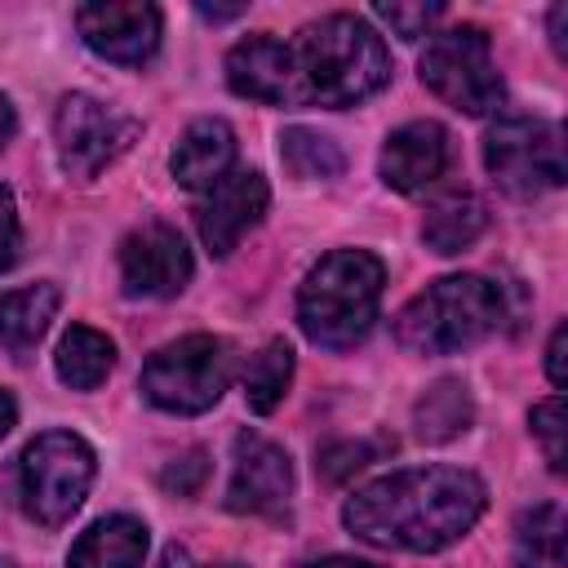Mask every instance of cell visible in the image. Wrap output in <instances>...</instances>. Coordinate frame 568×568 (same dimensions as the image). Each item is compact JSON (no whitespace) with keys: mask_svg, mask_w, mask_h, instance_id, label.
I'll return each instance as SVG.
<instances>
[{"mask_svg":"<svg viewBox=\"0 0 568 568\" xmlns=\"http://www.w3.org/2000/svg\"><path fill=\"white\" fill-rule=\"evenodd\" d=\"M488 506V488L462 466H417L364 484L346 506L342 524L382 550L430 555L462 541Z\"/></svg>","mask_w":568,"mask_h":568,"instance_id":"cell-1","label":"cell"},{"mask_svg":"<svg viewBox=\"0 0 568 568\" xmlns=\"http://www.w3.org/2000/svg\"><path fill=\"white\" fill-rule=\"evenodd\" d=\"M302 102L315 106H359L390 80V53L382 36L359 13H328L293 40Z\"/></svg>","mask_w":568,"mask_h":568,"instance_id":"cell-2","label":"cell"},{"mask_svg":"<svg viewBox=\"0 0 568 568\" xmlns=\"http://www.w3.org/2000/svg\"><path fill=\"white\" fill-rule=\"evenodd\" d=\"M386 288L382 257L364 248H337L320 257L297 288V324L324 351H346L368 337Z\"/></svg>","mask_w":568,"mask_h":568,"instance_id":"cell-3","label":"cell"},{"mask_svg":"<svg viewBox=\"0 0 568 568\" xmlns=\"http://www.w3.org/2000/svg\"><path fill=\"white\" fill-rule=\"evenodd\" d=\"M506 320V297L484 275H444L426 284L399 315L395 342L417 355H453L493 337Z\"/></svg>","mask_w":568,"mask_h":568,"instance_id":"cell-4","label":"cell"},{"mask_svg":"<svg viewBox=\"0 0 568 568\" xmlns=\"http://www.w3.org/2000/svg\"><path fill=\"white\" fill-rule=\"evenodd\" d=\"M231 368H235V359L222 337L191 333V337L160 346L142 364V395L164 413L195 417L222 399V390L231 386Z\"/></svg>","mask_w":568,"mask_h":568,"instance_id":"cell-5","label":"cell"},{"mask_svg":"<svg viewBox=\"0 0 568 568\" xmlns=\"http://www.w3.org/2000/svg\"><path fill=\"white\" fill-rule=\"evenodd\" d=\"M93 448L71 430H44L22 448L18 462V497L22 510L44 524L62 528L89 497L93 484Z\"/></svg>","mask_w":568,"mask_h":568,"instance_id":"cell-6","label":"cell"},{"mask_svg":"<svg viewBox=\"0 0 568 568\" xmlns=\"http://www.w3.org/2000/svg\"><path fill=\"white\" fill-rule=\"evenodd\" d=\"M417 71L435 98H444L448 106H457L466 115H488L506 98V84L493 67V44H488L484 27H475V22L435 31L422 49Z\"/></svg>","mask_w":568,"mask_h":568,"instance_id":"cell-7","label":"cell"},{"mask_svg":"<svg viewBox=\"0 0 568 568\" xmlns=\"http://www.w3.org/2000/svg\"><path fill=\"white\" fill-rule=\"evenodd\" d=\"M484 164L506 195H546L564 186V133L555 120L506 115L484 133Z\"/></svg>","mask_w":568,"mask_h":568,"instance_id":"cell-8","label":"cell"},{"mask_svg":"<svg viewBox=\"0 0 568 568\" xmlns=\"http://www.w3.org/2000/svg\"><path fill=\"white\" fill-rule=\"evenodd\" d=\"M53 138H58L62 169L71 178L89 182L133 146L138 120L120 115L115 106H106L89 93H67L58 102V115H53Z\"/></svg>","mask_w":568,"mask_h":568,"instance_id":"cell-9","label":"cell"},{"mask_svg":"<svg viewBox=\"0 0 568 568\" xmlns=\"http://www.w3.org/2000/svg\"><path fill=\"white\" fill-rule=\"evenodd\" d=\"M191 271L186 240L164 222H146L120 240V284L129 297H178L191 284Z\"/></svg>","mask_w":568,"mask_h":568,"instance_id":"cell-10","label":"cell"},{"mask_svg":"<svg viewBox=\"0 0 568 568\" xmlns=\"http://www.w3.org/2000/svg\"><path fill=\"white\" fill-rule=\"evenodd\" d=\"M293 497V462L280 444L266 435L240 430L231 453V484H226V510L235 515H280Z\"/></svg>","mask_w":568,"mask_h":568,"instance_id":"cell-11","label":"cell"},{"mask_svg":"<svg viewBox=\"0 0 568 568\" xmlns=\"http://www.w3.org/2000/svg\"><path fill=\"white\" fill-rule=\"evenodd\" d=\"M84 44L120 67H142L160 49V9L146 0H98L75 9Z\"/></svg>","mask_w":568,"mask_h":568,"instance_id":"cell-12","label":"cell"},{"mask_svg":"<svg viewBox=\"0 0 568 568\" xmlns=\"http://www.w3.org/2000/svg\"><path fill=\"white\" fill-rule=\"evenodd\" d=\"M266 204H271L266 178L257 169H231L195 204V231H200L204 248L213 257H226L231 248H240V240L262 222Z\"/></svg>","mask_w":568,"mask_h":568,"instance_id":"cell-13","label":"cell"},{"mask_svg":"<svg viewBox=\"0 0 568 568\" xmlns=\"http://www.w3.org/2000/svg\"><path fill=\"white\" fill-rule=\"evenodd\" d=\"M226 84H231V93H240L248 102H266V106H293V102H302L293 44L275 40L271 31L244 36L226 53Z\"/></svg>","mask_w":568,"mask_h":568,"instance_id":"cell-14","label":"cell"},{"mask_svg":"<svg viewBox=\"0 0 568 568\" xmlns=\"http://www.w3.org/2000/svg\"><path fill=\"white\" fill-rule=\"evenodd\" d=\"M448 169V133L435 124V120H413V124H399L386 146H382V160H377V173L390 191H426L430 182H439Z\"/></svg>","mask_w":568,"mask_h":568,"instance_id":"cell-15","label":"cell"},{"mask_svg":"<svg viewBox=\"0 0 568 568\" xmlns=\"http://www.w3.org/2000/svg\"><path fill=\"white\" fill-rule=\"evenodd\" d=\"M231 164H235V133H231V124L217 120V115L191 120L186 133H182L178 146H173V160H169L178 186H186V191H209V186H217V182L231 173Z\"/></svg>","mask_w":568,"mask_h":568,"instance_id":"cell-16","label":"cell"},{"mask_svg":"<svg viewBox=\"0 0 568 568\" xmlns=\"http://www.w3.org/2000/svg\"><path fill=\"white\" fill-rule=\"evenodd\" d=\"M146 524L133 519V515H106L98 524H89L71 555H67V568H142L146 559Z\"/></svg>","mask_w":568,"mask_h":568,"instance_id":"cell-17","label":"cell"},{"mask_svg":"<svg viewBox=\"0 0 568 568\" xmlns=\"http://www.w3.org/2000/svg\"><path fill=\"white\" fill-rule=\"evenodd\" d=\"M58 284H27V288H13V293H0V346L13 351V355H27L49 320L58 315Z\"/></svg>","mask_w":568,"mask_h":568,"instance_id":"cell-18","label":"cell"},{"mask_svg":"<svg viewBox=\"0 0 568 568\" xmlns=\"http://www.w3.org/2000/svg\"><path fill=\"white\" fill-rule=\"evenodd\" d=\"M53 368H58V382L71 386V390H98L106 382V373L115 368V342L89 324H71L58 342V355H53Z\"/></svg>","mask_w":568,"mask_h":568,"instance_id":"cell-19","label":"cell"},{"mask_svg":"<svg viewBox=\"0 0 568 568\" xmlns=\"http://www.w3.org/2000/svg\"><path fill=\"white\" fill-rule=\"evenodd\" d=\"M475 417L470 390L457 377H439L435 386H426V395L413 404V430L426 444H448L457 439Z\"/></svg>","mask_w":568,"mask_h":568,"instance_id":"cell-20","label":"cell"},{"mask_svg":"<svg viewBox=\"0 0 568 568\" xmlns=\"http://www.w3.org/2000/svg\"><path fill=\"white\" fill-rule=\"evenodd\" d=\"M564 532H568V519L559 501H541L524 510L515 524V564L519 568H568Z\"/></svg>","mask_w":568,"mask_h":568,"instance_id":"cell-21","label":"cell"},{"mask_svg":"<svg viewBox=\"0 0 568 568\" xmlns=\"http://www.w3.org/2000/svg\"><path fill=\"white\" fill-rule=\"evenodd\" d=\"M484 226H488L484 200H475V195H448V200H439V204L426 213L422 240H426V248L453 257V253L470 248V244L484 235Z\"/></svg>","mask_w":568,"mask_h":568,"instance_id":"cell-22","label":"cell"},{"mask_svg":"<svg viewBox=\"0 0 568 568\" xmlns=\"http://www.w3.org/2000/svg\"><path fill=\"white\" fill-rule=\"evenodd\" d=\"M288 382H293V346L284 337L266 342L257 355H248L244 364V399L253 413H275L280 399L288 395Z\"/></svg>","mask_w":568,"mask_h":568,"instance_id":"cell-23","label":"cell"},{"mask_svg":"<svg viewBox=\"0 0 568 568\" xmlns=\"http://www.w3.org/2000/svg\"><path fill=\"white\" fill-rule=\"evenodd\" d=\"M280 160H284V169L293 178H337L342 173L337 142H328L324 133L302 129V124H293V129L280 133Z\"/></svg>","mask_w":568,"mask_h":568,"instance_id":"cell-24","label":"cell"},{"mask_svg":"<svg viewBox=\"0 0 568 568\" xmlns=\"http://www.w3.org/2000/svg\"><path fill=\"white\" fill-rule=\"evenodd\" d=\"M528 426H532V435L541 439V453H546L550 470L564 475V399H559V395L541 399V404L528 413Z\"/></svg>","mask_w":568,"mask_h":568,"instance_id":"cell-25","label":"cell"},{"mask_svg":"<svg viewBox=\"0 0 568 568\" xmlns=\"http://www.w3.org/2000/svg\"><path fill=\"white\" fill-rule=\"evenodd\" d=\"M373 18L386 22L399 40H417V36H426L444 18V4H377Z\"/></svg>","mask_w":568,"mask_h":568,"instance_id":"cell-26","label":"cell"},{"mask_svg":"<svg viewBox=\"0 0 568 568\" xmlns=\"http://www.w3.org/2000/svg\"><path fill=\"white\" fill-rule=\"evenodd\" d=\"M373 453H377V448H373V444H364V439H355V444H351V439H342V444H328V448L320 453V470L337 484V479H346L351 470L368 466V462H373Z\"/></svg>","mask_w":568,"mask_h":568,"instance_id":"cell-27","label":"cell"},{"mask_svg":"<svg viewBox=\"0 0 568 568\" xmlns=\"http://www.w3.org/2000/svg\"><path fill=\"white\" fill-rule=\"evenodd\" d=\"M204 475H209V457H204L200 448H191L186 457H173V462L164 466L160 484H164L169 493H178V497H191V493L204 484Z\"/></svg>","mask_w":568,"mask_h":568,"instance_id":"cell-28","label":"cell"},{"mask_svg":"<svg viewBox=\"0 0 568 568\" xmlns=\"http://www.w3.org/2000/svg\"><path fill=\"white\" fill-rule=\"evenodd\" d=\"M18 248H22V226H18V204H13V191L0 186V271H9L18 262Z\"/></svg>","mask_w":568,"mask_h":568,"instance_id":"cell-29","label":"cell"},{"mask_svg":"<svg viewBox=\"0 0 568 568\" xmlns=\"http://www.w3.org/2000/svg\"><path fill=\"white\" fill-rule=\"evenodd\" d=\"M564 342H568V328L555 324L550 346H546V373H550V386H564V382H568V373H564Z\"/></svg>","mask_w":568,"mask_h":568,"instance_id":"cell-30","label":"cell"},{"mask_svg":"<svg viewBox=\"0 0 568 568\" xmlns=\"http://www.w3.org/2000/svg\"><path fill=\"white\" fill-rule=\"evenodd\" d=\"M13 133H18V111H13V102L0 93V146H4Z\"/></svg>","mask_w":568,"mask_h":568,"instance_id":"cell-31","label":"cell"},{"mask_svg":"<svg viewBox=\"0 0 568 568\" xmlns=\"http://www.w3.org/2000/svg\"><path fill=\"white\" fill-rule=\"evenodd\" d=\"M13 422H18V404H13L9 390H0V439L13 430Z\"/></svg>","mask_w":568,"mask_h":568,"instance_id":"cell-32","label":"cell"},{"mask_svg":"<svg viewBox=\"0 0 568 568\" xmlns=\"http://www.w3.org/2000/svg\"><path fill=\"white\" fill-rule=\"evenodd\" d=\"M564 18H568V9L555 4V9H550V40H555V53H559V58H564Z\"/></svg>","mask_w":568,"mask_h":568,"instance_id":"cell-33","label":"cell"},{"mask_svg":"<svg viewBox=\"0 0 568 568\" xmlns=\"http://www.w3.org/2000/svg\"><path fill=\"white\" fill-rule=\"evenodd\" d=\"M311 568H377V564H364V559H346V555H333V559H320Z\"/></svg>","mask_w":568,"mask_h":568,"instance_id":"cell-34","label":"cell"},{"mask_svg":"<svg viewBox=\"0 0 568 568\" xmlns=\"http://www.w3.org/2000/svg\"><path fill=\"white\" fill-rule=\"evenodd\" d=\"M200 13H204L209 22H226V18H240L244 9H240V4H235V9H213V4H200Z\"/></svg>","mask_w":568,"mask_h":568,"instance_id":"cell-35","label":"cell"},{"mask_svg":"<svg viewBox=\"0 0 568 568\" xmlns=\"http://www.w3.org/2000/svg\"><path fill=\"white\" fill-rule=\"evenodd\" d=\"M0 568H18V564H13V559H0Z\"/></svg>","mask_w":568,"mask_h":568,"instance_id":"cell-36","label":"cell"},{"mask_svg":"<svg viewBox=\"0 0 568 568\" xmlns=\"http://www.w3.org/2000/svg\"><path fill=\"white\" fill-rule=\"evenodd\" d=\"M222 568H240V564H222Z\"/></svg>","mask_w":568,"mask_h":568,"instance_id":"cell-37","label":"cell"}]
</instances>
